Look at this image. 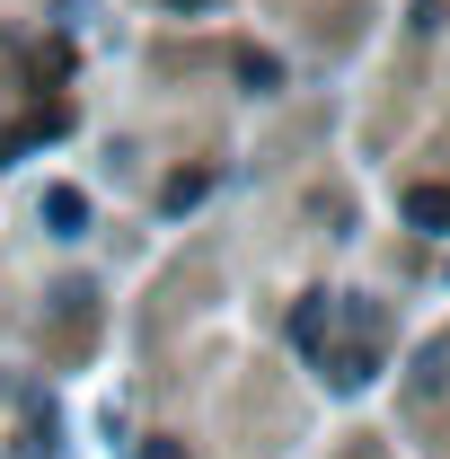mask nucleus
<instances>
[{"label":"nucleus","mask_w":450,"mask_h":459,"mask_svg":"<svg viewBox=\"0 0 450 459\" xmlns=\"http://www.w3.org/2000/svg\"><path fill=\"white\" fill-rule=\"evenodd\" d=\"M406 221L415 230H450V195L442 186H415V195H406Z\"/></svg>","instance_id":"obj_1"},{"label":"nucleus","mask_w":450,"mask_h":459,"mask_svg":"<svg viewBox=\"0 0 450 459\" xmlns=\"http://www.w3.org/2000/svg\"><path fill=\"white\" fill-rule=\"evenodd\" d=\"M169 9H212V0H169Z\"/></svg>","instance_id":"obj_2"}]
</instances>
